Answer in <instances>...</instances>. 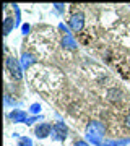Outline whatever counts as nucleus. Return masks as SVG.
Instances as JSON below:
<instances>
[{"instance_id": "obj_3", "label": "nucleus", "mask_w": 130, "mask_h": 146, "mask_svg": "<svg viewBox=\"0 0 130 146\" xmlns=\"http://www.w3.org/2000/svg\"><path fill=\"white\" fill-rule=\"evenodd\" d=\"M83 25H85V16L83 13H75L72 16V20H70V28H72V31L78 33L83 29Z\"/></svg>"}, {"instance_id": "obj_4", "label": "nucleus", "mask_w": 130, "mask_h": 146, "mask_svg": "<svg viewBox=\"0 0 130 146\" xmlns=\"http://www.w3.org/2000/svg\"><path fill=\"white\" fill-rule=\"evenodd\" d=\"M52 131H54V135L57 136L59 140H65V136H67V127L63 123H55L52 127Z\"/></svg>"}, {"instance_id": "obj_8", "label": "nucleus", "mask_w": 130, "mask_h": 146, "mask_svg": "<svg viewBox=\"0 0 130 146\" xmlns=\"http://www.w3.org/2000/svg\"><path fill=\"white\" fill-rule=\"evenodd\" d=\"M33 62H34V58H33L29 54H23V65H25V67H29Z\"/></svg>"}, {"instance_id": "obj_1", "label": "nucleus", "mask_w": 130, "mask_h": 146, "mask_svg": "<svg viewBox=\"0 0 130 146\" xmlns=\"http://www.w3.org/2000/svg\"><path fill=\"white\" fill-rule=\"evenodd\" d=\"M7 68H8L10 75H11L15 80H21V78H23L21 68H20V65H18V60H16L15 57H8V58H7Z\"/></svg>"}, {"instance_id": "obj_6", "label": "nucleus", "mask_w": 130, "mask_h": 146, "mask_svg": "<svg viewBox=\"0 0 130 146\" xmlns=\"http://www.w3.org/2000/svg\"><path fill=\"white\" fill-rule=\"evenodd\" d=\"M120 91H117V89H111L109 91V94H107V98H109L112 102H117V101H120Z\"/></svg>"}, {"instance_id": "obj_10", "label": "nucleus", "mask_w": 130, "mask_h": 146, "mask_svg": "<svg viewBox=\"0 0 130 146\" xmlns=\"http://www.w3.org/2000/svg\"><path fill=\"white\" fill-rule=\"evenodd\" d=\"M11 119L13 120H23V119H26V114L25 112H13V114H11Z\"/></svg>"}, {"instance_id": "obj_9", "label": "nucleus", "mask_w": 130, "mask_h": 146, "mask_svg": "<svg viewBox=\"0 0 130 146\" xmlns=\"http://www.w3.org/2000/svg\"><path fill=\"white\" fill-rule=\"evenodd\" d=\"M11 26H13V20H11V18H7V20H5V26H3V31H5V34H8V33H10Z\"/></svg>"}, {"instance_id": "obj_5", "label": "nucleus", "mask_w": 130, "mask_h": 146, "mask_svg": "<svg viewBox=\"0 0 130 146\" xmlns=\"http://www.w3.org/2000/svg\"><path fill=\"white\" fill-rule=\"evenodd\" d=\"M51 130H52V127L49 125V123H41V125L36 128V135L39 136V138H46V136H49Z\"/></svg>"}, {"instance_id": "obj_2", "label": "nucleus", "mask_w": 130, "mask_h": 146, "mask_svg": "<svg viewBox=\"0 0 130 146\" xmlns=\"http://www.w3.org/2000/svg\"><path fill=\"white\" fill-rule=\"evenodd\" d=\"M88 133L89 138H93L96 143H99V138L104 135V127L99 122H91V125L88 127Z\"/></svg>"}, {"instance_id": "obj_7", "label": "nucleus", "mask_w": 130, "mask_h": 146, "mask_svg": "<svg viewBox=\"0 0 130 146\" xmlns=\"http://www.w3.org/2000/svg\"><path fill=\"white\" fill-rule=\"evenodd\" d=\"M63 46H67L68 49H75L77 44H75V41H73L70 36H65V39H63Z\"/></svg>"}, {"instance_id": "obj_11", "label": "nucleus", "mask_w": 130, "mask_h": 146, "mask_svg": "<svg viewBox=\"0 0 130 146\" xmlns=\"http://www.w3.org/2000/svg\"><path fill=\"white\" fill-rule=\"evenodd\" d=\"M20 145L21 146H31V141H29V140H21Z\"/></svg>"}, {"instance_id": "obj_13", "label": "nucleus", "mask_w": 130, "mask_h": 146, "mask_svg": "<svg viewBox=\"0 0 130 146\" xmlns=\"http://www.w3.org/2000/svg\"><path fill=\"white\" fill-rule=\"evenodd\" d=\"M125 125H127V127H129V128H130V115H129V117H127V119H125Z\"/></svg>"}, {"instance_id": "obj_12", "label": "nucleus", "mask_w": 130, "mask_h": 146, "mask_svg": "<svg viewBox=\"0 0 130 146\" xmlns=\"http://www.w3.org/2000/svg\"><path fill=\"white\" fill-rule=\"evenodd\" d=\"M75 146H89V145H88V143H85V141H77Z\"/></svg>"}, {"instance_id": "obj_14", "label": "nucleus", "mask_w": 130, "mask_h": 146, "mask_svg": "<svg viewBox=\"0 0 130 146\" xmlns=\"http://www.w3.org/2000/svg\"><path fill=\"white\" fill-rule=\"evenodd\" d=\"M31 109H33V112H37V109H39V106H33Z\"/></svg>"}]
</instances>
